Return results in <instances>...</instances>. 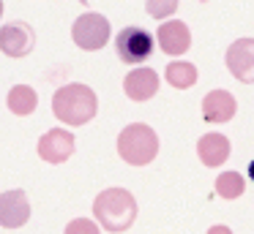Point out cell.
Segmentation results:
<instances>
[{
  "label": "cell",
  "mask_w": 254,
  "mask_h": 234,
  "mask_svg": "<svg viewBox=\"0 0 254 234\" xmlns=\"http://www.w3.org/2000/svg\"><path fill=\"white\" fill-rule=\"evenodd\" d=\"M52 112L61 123L66 125H85L96 117L99 112V98L88 85H63L61 90L52 95Z\"/></svg>",
  "instance_id": "1"
},
{
  "label": "cell",
  "mask_w": 254,
  "mask_h": 234,
  "mask_svg": "<svg viewBox=\"0 0 254 234\" xmlns=\"http://www.w3.org/2000/svg\"><path fill=\"white\" fill-rule=\"evenodd\" d=\"M235 95L230 90H210L202 98V117L208 123H227V120L235 117Z\"/></svg>",
  "instance_id": "10"
},
{
  "label": "cell",
  "mask_w": 254,
  "mask_h": 234,
  "mask_svg": "<svg viewBox=\"0 0 254 234\" xmlns=\"http://www.w3.org/2000/svg\"><path fill=\"white\" fill-rule=\"evenodd\" d=\"M28 218H30V201L25 196V190L14 188L0 193V226L19 229L28 223Z\"/></svg>",
  "instance_id": "9"
},
{
  "label": "cell",
  "mask_w": 254,
  "mask_h": 234,
  "mask_svg": "<svg viewBox=\"0 0 254 234\" xmlns=\"http://www.w3.org/2000/svg\"><path fill=\"white\" fill-rule=\"evenodd\" d=\"M227 68L243 85H254V38H238L227 49Z\"/></svg>",
  "instance_id": "6"
},
{
  "label": "cell",
  "mask_w": 254,
  "mask_h": 234,
  "mask_svg": "<svg viewBox=\"0 0 254 234\" xmlns=\"http://www.w3.org/2000/svg\"><path fill=\"white\" fill-rule=\"evenodd\" d=\"M66 234H101L99 223L90 221V218H74L66 226Z\"/></svg>",
  "instance_id": "18"
},
{
  "label": "cell",
  "mask_w": 254,
  "mask_h": 234,
  "mask_svg": "<svg viewBox=\"0 0 254 234\" xmlns=\"http://www.w3.org/2000/svg\"><path fill=\"white\" fill-rule=\"evenodd\" d=\"M164 76H167V82H170L172 87H178V90H186V87L197 85V76H199V74H197V68H194L191 63H186V60H175V63L167 65Z\"/></svg>",
  "instance_id": "15"
},
{
  "label": "cell",
  "mask_w": 254,
  "mask_h": 234,
  "mask_svg": "<svg viewBox=\"0 0 254 234\" xmlns=\"http://www.w3.org/2000/svg\"><path fill=\"white\" fill-rule=\"evenodd\" d=\"M118 152L126 163L131 166H145L156 158L159 152V136L150 125L145 123H131L121 131L118 136Z\"/></svg>",
  "instance_id": "3"
},
{
  "label": "cell",
  "mask_w": 254,
  "mask_h": 234,
  "mask_svg": "<svg viewBox=\"0 0 254 234\" xmlns=\"http://www.w3.org/2000/svg\"><path fill=\"white\" fill-rule=\"evenodd\" d=\"M123 90L131 101H148L159 90V74L153 68H134L123 79Z\"/></svg>",
  "instance_id": "12"
},
{
  "label": "cell",
  "mask_w": 254,
  "mask_h": 234,
  "mask_svg": "<svg viewBox=\"0 0 254 234\" xmlns=\"http://www.w3.org/2000/svg\"><path fill=\"white\" fill-rule=\"evenodd\" d=\"M115 52L121 63L139 65L153 54V36L145 27H123L115 38Z\"/></svg>",
  "instance_id": "4"
},
{
  "label": "cell",
  "mask_w": 254,
  "mask_h": 234,
  "mask_svg": "<svg viewBox=\"0 0 254 234\" xmlns=\"http://www.w3.org/2000/svg\"><path fill=\"white\" fill-rule=\"evenodd\" d=\"M249 180H252V183H254V161L249 163Z\"/></svg>",
  "instance_id": "20"
},
{
  "label": "cell",
  "mask_w": 254,
  "mask_h": 234,
  "mask_svg": "<svg viewBox=\"0 0 254 234\" xmlns=\"http://www.w3.org/2000/svg\"><path fill=\"white\" fill-rule=\"evenodd\" d=\"M74 134L66 128H52L47 131L44 136L39 139V155L44 158L47 163H63L71 158L74 152Z\"/></svg>",
  "instance_id": "8"
},
{
  "label": "cell",
  "mask_w": 254,
  "mask_h": 234,
  "mask_svg": "<svg viewBox=\"0 0 254 234\" xmlns=\"http://www.w3.org/2000/svg\"><path fill=\"white\" fill-rule=\"evenodd\" d=\"M197 155L205 166L216 169L230 158V139L221 134H205L202 139L197 141Z\"/></svg>",
  "instance_id": "13"
},
{
  "label": "cell",
  "mask_w": 254,
  "mask_h": 234,
  "mask_svg": "<svg viewBox=\"0 0 254 234\" xmlns=\"http://www.w3.org/2000/svg\"><path fill=\"white\" fill-rule=\"evenodd\" d=\"M93 215H96V223L104 226L107 232L112 234L126 232L137 221V201L126 188H107L96 196Z\"/></svg>",
  "instance_id": "2"
},
{
  "label": "cell",
  "mask_w": 254,
  "mask_h": 234,
  "mask_svg": "<svg viewBox=\"0 0 254 234\" xmlns=\"http://www.w3.org/2000/svg\"><path fill=\"white\" fill-rule=\"evenodd\" d=\"M0 16H3V0H0Z\"/></svg>",
  "instance_id": "21"
},
{
  "label": "cell",
  "mask_w": 254,
  "mask_h": 234,
  "mask_svg": "<svg viewBox=\"0 0 254 234\" xmlns=\"http://www.w3.org/2000/svg\"><path fill=\"white\" fill-rule=\"evenodd\" d=\"M71 38H74V44H77L79 49L96 52V49H101L107 41H110V22H107V16L88 11V14H82L77 22H74Z\"/></svg>",
  "instance_id": "5"
},
{
  "label": "cell",
  "mask_w": 254,
  "mask_h": 234,
  "mask_svg": "<svg viewBox=\"0 0 254 234\" xmlns=\"http://www.w3.org/2000/svg\"><path fill=\"white\" fill-rule=\"evenodd\" d=\"M145 8H148V14L153 19H167V16H172L178 11V0H148Z\"/></svg>",
  "instance_id": "17"
},
{
  "label": "cell",
  "mask_w": 254,
  "mask_h": 234,
  "mask_svg": "<svg viewBox=\"0 0 254 234\" xmlns=\"http://www.w3.org/2000/svg\"><path fill=\"white\" fill-rule=\"evenodd\" d=\"M36 47V33L28 22H8L0 30V52L8 57H25Z\"/></svg>",
  "instance_id": "7"
},
{
  "label": "cell",
  "mask_w": 254,
  "mask_h": 234,
  "mask_svg": "<svg viewBox=\"0 0 254 234\" xmlns=\"http://www.w3.org/2000/svg\"><path fill=\"white\" fill-rule=\"evenodd\" d=\"M6 106L11 109L14 114L25 117V114H30L39 106V95H36V90L30 85H14L6 95Z\"/></svg>",
  "instance_id": "14"
},
{
  "label": "cell",
  "mask_w": 254,
  "mask_h": 234,
  "mask_svg": "<svg viewBox=\"0 0 254 234\" xmlns=\"http://www.w3.org/2000/svg\"><path fill=\"white\" fill-rule=\"evenodd\" d=\"M243 190H246V180L238 172H221L219 180H216V193L221 199H238Z\"/></svg>",
  "instance_id": "16"
},
{
  "label": "cell",
  "mask_w": 254,
  "mask_h": 234,
  "mask_svg": "<svg viewBox=\"0 0 254 234\" xmlns=\"http://www.w3.org/2000/svg\"><path fill=\"white\" fill-rule=\"evenodd\" d=\"M208 234H232V229H230V226H221V223H216V226L208 229Z\"/></svg>",
  "instance_id": "19"
},
{
  "label": "cell",
  "mask_w": 254,
  "mask_h": 234,
  "mask_svg": "<svg viewBox=\"0 0 254 234\" xmlns=\"http://www.w3.org/2000/svg\"><path fill=\"white\" fill-rule=\"evenodd\" d=\"M156 41H159L161 52L164 54H183L189 47H191V33L183 22L172 19V22H164L156 33Z\"/></svg>",
  "instance_id": "11"
}]
</instances>
